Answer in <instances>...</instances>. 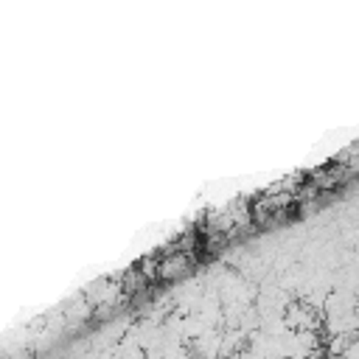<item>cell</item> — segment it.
<instances>
[{
  "mask_svg": "<svg viewBox=\"0 0 359 359\" xmlns=\"http://www.w3.org/2000/svg\"><path fill=\"white\" fill-rule=\"evenodd\" d=\"M303 359H325V353H323V351H317V348H314V351H311V353H306V356H303Z\"/></svg>",
  "mask_w": 359,
  "mask_h": 359,
  "instance_id": "cell-1",
  "label": "cell"
}]
</instances>
